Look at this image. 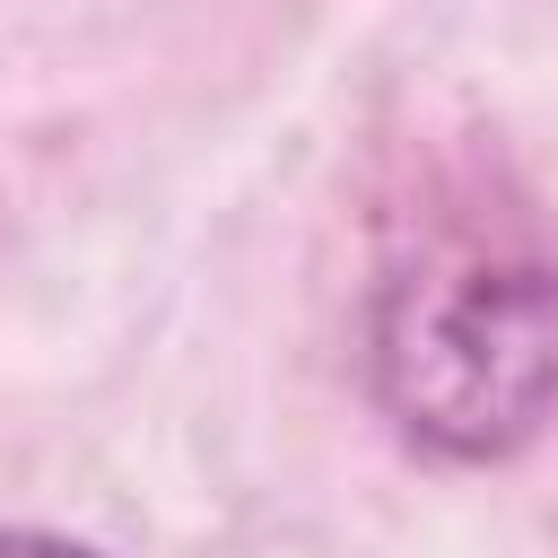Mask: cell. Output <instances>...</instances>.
Instances as JSON below:
<instances>
[{"instance_id":"6da1fadb","label":"cell","mask_w":558,"mask_h":558,"mask_svg":"<svg viewBox=\"0 0 558 558\" xmlns=\"http://www.w3.org/2000/svg\"><path fill=\"white\" fill-rule=\"evenodd\" d=\"M375 392L445 462L523 453L558 418V270L488 244L401 262L375 296Z\"/></svg>"},{"instance_id":"7a4b0ae2","label":"cell","mask_w":558,"mask_h":558,"mask_svg":"<svg viewBox=\"0 0 558 558\" xmlns=\"http://www.w3.org/2000/svg\"><path fill=\"white\" fill-rule=\"evenodd\" d=\"M0 558H96V549L52 541V532H0Z\"/></svg>"}]
</instances>
